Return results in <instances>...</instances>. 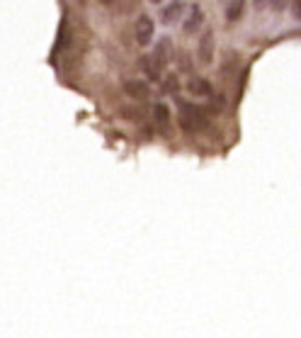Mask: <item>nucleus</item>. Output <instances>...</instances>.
I'll list each match as a JSON object with an SVG mask.
<instances>
[{
	"mask_svg": "<svg viewBox=\"0 0 301 338\" xmlns=\"http://www.w3.org/2000/svg\"><path fill=\"white\" fill-rule=\"evenodd\" d=\"M180 127L185 131H202L209 124V110L192 105V102H182L180 105Z\"/></svg>",
	"mask_w": 301,
	"mask_h": 338,
	"instance_id": "1",
	"label": "nucleus"
},
{
	"mask_svg": "<svg viewBox=\"0 0 301 338\" xmlns=\"http://www.w3.org/2000/svg\"><path fill=\"white\" fill-rule=\"evenodd\" d=\"M134 34H136V44L138 46H146L153 39V20L148 15H138L136 25H134Z\"/></svg>",
	"mask_w": 301,
	"mask_h": 338,
	"instance_id": "2",
	"label": "nucleus"
},
{
	"mask_svg": "<svg viewBox=\"0 0 301 338\" xmlns=\"http://www.w3.org/2000/svg\"><path fill=\"white\" fill-rule=\"evenodd\" d=\"M197 56H199L202 63H211V61H214V32H211V29H206L204 34L199 37Z\"/></svg>",
	"mask_w": 301,
	"mask_h": 338,
	"instance_id": "3",
	"label": "nucleus"
},
{
	"mask_svg": "<svg viewBox=\"0 0 301 338\" xmlns=\"http://www.w3.org/2000/svg\"><path fill=\"white\" fill-rule=\"evenodd\" d=\"M170 49H173V44H170V39H168V37L156 44V51L150 54V61L158 66V71H163L165 66H168V61H170Z\"/></svg>",
	"mask_w": 301,
	"mask_h": 338,
	"instance_id": "4",
	"label": "nucleus"
},
{
	"mask_svg": "<svg viewBox=\"0 0 301 338\" xmlns=\"http://www.w3.org/2000/svg\"><path fill=\"white\" fill-rule=\"evenodd\" d=\"M187 90H190L192 95H197V98H211L214 85L209 83L206 78H202V76H192L190 83H187Z\"/></svg>",
	"mask_w": 301,
	"mask_h": 338,
	"instance_id": "5",
	"label": "nucleus"
},
{
	"mask_svg": "<svg viewBox=\"0 0 301 338\" xmlns=\"http://www.w3.org/2000/svg\"><path fill=\"white\" fill-rule=\"evenodd\" d=\"M124 90H126V95H131V98H136V100H146L150 95L148 83H143V81H138V78L124 81Z\"/></svg>",
	"mask_w": 301,
	"mask_h": 338,
	"instance_id": "6",
	"label": "nucleus"
},
{
	"mask_svg": "<svg viewBox=\"0 0 301 338\" xmlns=\"http://www.w3.org/2000/svg\"><path fill=\"white\" fill-rule=\"evenodd\" d=\"M153 119H156V124L161 129H168L170 127V107L163 105V102H158V105L153 107Z\"/></svg>",
	"mask_w": 301,
	"mask_h": 338,
	"instance_id": "7",
	"label": "nucleus"
},
{
	"mask_svg": "<svg viewBox=\"0 0 301 338\" xmlns=\"http://www.w3.org/2000/svg\"><path fill=\"white\" fill-rule=\"evenodd\" d=\"M202 17H204V15H202V8H199V5H192L190 20L185 22V32H187V34H194L197 29L202 27Z\"/></svg>",
	"mask_w": 301,
	"mask_h": 338,
	"instance_id": "8",
	"label": "nucleus"
},
{
	"mask_svg": "<svg viewBox=\"0 0 301 338\" xmlns=\"http://www.w3.org/2000/svg\"><path fill=\"white\" fill-rule=\"evenodd\" d=\"M180 13H182V3H170V5H165V10H163V22L165 25H170L173 20H178Z\"/></svg>",
	"mask_w": 301,
	"mask_h": 338,
	"instance_id": "9",
	"label": "nucleus"
},
{
	"mask_svg": "<svg viewBox=\"0 0 301 338\" xmlns=\"http://www.w3.org/2000/svg\"><path fill=\"white\" fill-rule=\"evenodd\" d=\"M138 63H141V69L148 73L150 81H158V78H161V73H163V71H158V66L150 61V56H141V61H138Z\"/></svg>",
	"mask_w": 301,
	"mask_h": 338,
	"instance_id": "10",
	"label": "nucleus"
},
{
	"mask_svg": "<svg viewBox=\"0 0 301 338\" xmlns=\"http://www.w3.org/2000/svg\"><path fill=\"white\" fill-rule=\"evenodd\" d=\"M243 10H246V5H243V3H231V5L226 8V20H229V22H236V20H241Z\"/></svg>",
	"mask_w": 301,
	"mask_h": 338,
	"instance_id": "11",
	"label": "nucleus"
},
{
	"mask_svg": "<svg viewBox=\"0 0 301 338\" xmlns=\"http://www.w3.org/2000/svg\"><path fill=\"white\" fill-rule=\"evenodd\" d=\"M178 88H180V83L175 76H170V78L165 81V90H168V93H178Z\"/></svg>",
	"mask_w": 301,
	"mask_h": 338,
	"instance_id": "12",
	"label": "nucleus"
}]
</instances>
